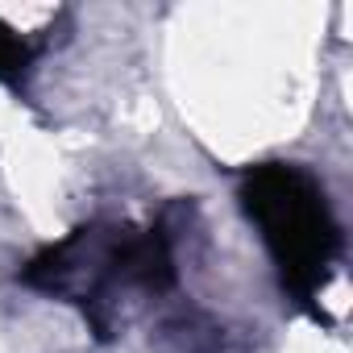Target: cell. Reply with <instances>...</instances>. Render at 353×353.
<instances>
[{
	"mask_svg": "<svg viewBox=\"0 0 353 353\" xmlns=\"http://www.w3.org/2000/svg\"><path fill=\"white\" fill-rule=\"evenodd\" d=\"M30 67V42L0 21V83H21Z\"/></svg>",
	"mask_w": 353,
	"mask_h": 353,
	"instance_id": "3957f363",
	"label": "cell"
},
{
	"mask_svg": "<svg viewBox=\"0 0 353 353\" xmlns=\"http://www.w3.org/2000/svg\"><path fill=\"white\" fill-rule=\"evenodd\" d=\"M241 204L250 221L262 229V241L279 262L283 287L316 312V295L324 291L341 250V233L328 212L324 188L299 166L266 162L245 174Z\"/></svg>",
	"mask_w": 353,
	"mask_h": 353,
	"instance_id": "7a4b0ae2",
	"label": "cell"
},
{
	"mask_svg": "<svg viewBox=\"0 0 353 353\" xmlns=\"http://www.w3.org/2000/svg\"><path fill=\"white\" fill-rule=\"evenodd\" d=\"M26 283L71 299L83 307L92 320L96 336H108V312L117 287H137V291H170L174 283V258L170 245L158 229L133 233V229H79L75 237L50 245L26 266Z\"/></svg>",
	"mask_w": 353,
	"mask_h": 353,
	"instance_id": "6da1fadb",
	"label": "cell"
}]
</instances>
